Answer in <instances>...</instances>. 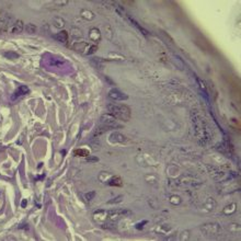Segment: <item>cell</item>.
Returning <instances> with one entry per match:
<instances>
[{"label": "cell", "mask_w": 241, "mask_h": 241, "mask_svg": "<svg viewBox=\"0 0 241 241\" xmlns=\"http://www.w3.org/2000/svg\"><path fill=\"white\" fill-rule=\"evenodd\" d=\"M108 112H111L114 117L120 118L122 120H128L130 118V110L126 105H120V104H108Z\"/></svg>", "instance_id": "6da1fadb"}, {"label": "cell", "mask_w": 241, "mask_h": 241, "mask_svg": "<svg viewBox=\"0 0 241 241\" xmlns=\"http://www.w3.org/2000/svg\"><path fill=\"white\" fill-rule=\"evenodd\" d=\"M108 96L113 99V100H126L127 99V96H125L123 92H120V90L117 89H113L108 92Z\"/></svg>", "instance_id": "7a4b0ae2"}, {"label": "cell", "mask_w": 241, "mask_h": 241, "mask_svg": "<svg viewBox=\"0 0 241 241\" xmlns=\"http://www.w3.org/2000/svg\"><path fill=\"white\" fill-rule=\"evenodd\" d=\"M101 122L105 124L106 126H118V124H116V120H115V117L113 115H108V114H105V115H102L101 117Z\"/></svg>", "instance_id": "3957f363"}, {"label": "cell", "mask_w": 241, "mask_h": 241, "mask_svg": "<svg viewBox=\"0 0 241 241\" xmlns=\"http://www.w3.org/2000/svg\"><path fill=\"white\" fill-rule=\"evenodd\" d=\"M23 30V23L22 21H16L14 24H12L11 29H10V32L11 33H21Z\"/></svg>", "instance_id": "277c9868"}, {"label": "cell", "mask_w": 241, "mask_h": 241, "mask_svg": "<svg viewBox=\"0 0 241 241\" xmlns=\"http://www.w3.org/2000/svg\"><path fill=\"white\" fill-rule=\"evenodd\" d=\"M55 37H56V40H58L59 42L65 43V42H67V40H68V33L66 32V31H61V32L58 33Z\"/></svg>", "instance_id": "5b68a950"}, {"label": "cell", "mask_w": 241, "mask_h": 241, "mask_svg": "<svg viewBox=\"0 0 241 241\" xmlns=\"http://www.w3.org/2000/svg\"><path fill=\"white\" fill-rule=\"evenodd\" d=\"M28 92H29V89L26 88V87H24V86H21L20 88H19V92H16V93H19L18 96H22V94H26Z\"/></svg>", "instance_id": "8992f818"}, {"label": "cell", "mask_w": 241, "mask_h": 241, "mask_svg": "<svg viewBox=\"0 0 241 241\" xmlns=\"http://www.w3.org/2000/svg\"><path fill=\"white\" fill-rule=\"evenodd\" d=\"M26 31H28L29 33H34L36 31V28L33 24H28V25H26Z\"/></svg>", "instance_id": "52a82bcc"}, {"label": "cell", "mask_w": 241, "mask_h": 241, "mask_svg": "<svg viewBox=\"0 0 241 241\" xmlns=\"http://www.w3.org/2000/svg\"><path fill=\"white\" fill-rule=\"evenodd\" d=\"M94 196H96V192H93V191H92V192L88 193V194L86 195V198H87L88 201H91V200H92Z\"/></svg>", "instance_id": "ba28073f"}, {"label": "cell", "mask_w": 241, "mask_h": 241, "mask_svg": "<svg viewBox=\"0 0 241 241\" xmlns=\"http://www.w3.org/2000/svg\"><path fill=\"white\" fill-rule=\"evenodd\" d=\"M75 153H76V155L79 153V155H82V156H88V153H87L86 150H77V151H75Z\"/></svg>", "instance_id": "9c48e42d"}, {"label": "cell", "mask_w": 241, "mask_h": 241, "mask_svg": "<svg viewBox=\"0 0 241 241\" xmlns=\"http://www.w3.org/2000/svg\"><path fill=\"white\" fill-rule=\"evenodd\" d=\"M4 56L12 57V58H16V57H18V55H16V54H13V53H6V54H4Z\"/></svg>", "instance_id": "30bf717a"}, {"label": "cell", "mask_w": 241, "mask_h": 241, "mask_svg": "<svg viewBox=\"0 0 241 241\" xmlns=\"http://www.w3.org/2000/svg\"><path fill=\"white\" fill-rule=\"evenodd\" d=\"M2 26H4V23H2V22H0V31L2 30Z\"/></svg>", "instance_id": "8fae6325"}]
</instances>
